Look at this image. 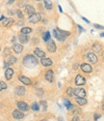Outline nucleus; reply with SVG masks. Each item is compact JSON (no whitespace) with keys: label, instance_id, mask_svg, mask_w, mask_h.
Instances as JSON below:
<instances>
[{"label":"nucleus","instance_id":"1","mask_svg":"<svg viewBox=\"0 0 104 121\" xmlns=\"http://www.w3.org/2000/svg\"><path fill=\"white\" fill-rule=\"evenodd\" d=\"M22 62H23L24 66L27 67V68H34L38 65V59L34 55L27 54L23 57Z\"/></svg>","mask_w":104,"mask_h":121},{"label":"nucleus","instance_id":"2","mask_svg":"<svg viewBox=\"0 0 104 121\" xmlns=\"http://www.w3.org/2000/svg\"><path fill=\"white\" fill-rule=\"evenodd\" d=\"M28 21H29V22L35 24V23H37V22H39L40 21V15L39 13H35L34 15L30 16L28 17Z\"/></svg>","mask_w":104,"mask_h":121},{"label":"nucleus","instance_id":"3","mask_svg":"<svg viewBox=\"0 0 104 121\" xmlns=\"http://www.w3.org/2000/svg\"><path fill=\"white\" fill-rule=\"evenodd\" d=\"M46 48H47V50H48L49 52H51V53H54V52H56V49H57L55 42H54V41H51V40L47 42Z\"/></svg>","mask_w":104,"mask_h":121},{"label":"nucleus","instance_id":"4","mask_svg":"<svg viewBox=\"0 0 104 121\" xmlns=\"http://www.w3.org/2000/svg\"><path fill=\"white\" fill-rule=\"evenodd\" d=\"M75 84L77 86H81V85L86 84V78L81 75H77L75 78Z\"/></svg>","mask_w":104,"mask_h":121},{"label":"nucleus","instance_id":"5","mask_svg":"<svg viewBox=\"0 0 104 121\" xmlns=\"http://www.w3.org/2000/svg\"><path fill=\"white\" fill-rule=\"evenodd\" d=\"M74 95L78 98H85L86 97V90L83 88H76L74 89Z\"/></svg>","mask_w":104,"mask_h":121},{"label":"nucleus","instance_id":"6","mask_svg":"<svg viewBox=\"0 0 104 121\" xmlns=\"http://www.w3.org/2000/svg\"><path fill=\"white\" fill-rule=\"evenodd\" d=\"M86 57H87V59L89 60V61L91 62V63H96L97 62V56L93 53L92 52H89L88 53H87V55H86Z\"/></svg>","mask_w":104,"mask_h":121},{"label":"nucleus","instance_id":"7","mask_svg":"<svg viewBox=\"0 0 104 121\" xmlns=\"http://www.w3.org/2000/svg\"><path fill=\"white\" fill-rule=\"evenodd\" d=\"M80 69L84 73H91L92 71V67L88 63H83L82 65H80Z\"/></svg>","mask_w":104,"mask_h":121},{"label":"nucleus","instance_id":"8","mask_svg":"<svg viewBox=\"0 0 104 121\" xmlns=\"http://www.w3.org/2000/svg\"><path fill=\"white\" fill-rule=\"evenodd\" d=\"M17 108H18V109L19 110H21V112H26V110H28L29 109V106L25 103V102H17Z\"/></svg>","mask_w":104,"mask_h":121},{"label":"nucleus","instance_id":"9","mask_svg":"<svg viewBox=\"0 0 104 121\" xmlns=\"http://www.w3.org/2000/svg\"><path fill=\"white\" fill-rule=\"evenodd\" d=\"M13 116H14V118H16V119H21V118L24 117V114L22 113L21 110L15 109L14 112H13Z\"/></svg>","mask_w":104,"mask_h":121},{"label":"nucleus","instance_id":"10","mask_svg":"<svg viewBox=\"0 0 104 121\" xmlns=\"http://www.w3.org/2000/svg\"><path fill=\"white\" fill-rule=\"evenodd\" d=\"M25 12L27 13V15L30 17V16H32V15H34L35 13H36V11H35V8L33 7V6H31V5H26L25 6Z\"/></svg>","mask_w":104,"mask_h":121},{"label":"nucleus","instance_id":"11","mask_svg":"<svg viewBox=\"0 0 104 121\" xmlns=\"http://www.w3.org/2000/svg\"><path fill=\"white\" fill-rule=\"evenodd\" d=\"M14 70L12 69V68H7L6 69V71H5V78H6V79H11L12 78H13V76H14Z\"/></svg>","mask_w":104,"mask_h":121},{"label":"nucleus","instance_id":"12","mask_svg":"<svg viewBox=\"0 0 104 121\" xmlns=\"http://www.w3.org/2000/svg\"><path fill=\"white\" fill-rule=\"evenodd\" d=\"M53 75H54V72L52 70H48L45 73V79L49 82H53Z\"/></svg>","mask_w":104,"mask_h":121},{"label":"nucleus","instance_id":"13","mask_svg":"<svg viewBox=\"0 0 104 121\" xmlns=\"http://www.w3.org/2000/svg\"><path fill=\"white\" fill-rule=\"evenodd\" d=\"M25 88L23 87V86H17L16 88V90H15V92H16V95H18V96H23L24 94H25Z\"/></svg>","mask_w":104,"mask_h":121},{"label":"nucleus","instance_id":"14","mask_svg":"<svg viewBox=\"0 0 104 121\" xmlns=\"http://www.w3.org/2000/svg\"><path fill=\"white\" fill-rule=\"evenodd\" d=\"M18 79H19L23 84H25V85L31 84V79H30L29 78H26L25 76H19V77H18Z\"/></svg>","mask_w":104,"mask_h":121},{"label":"nucleus","instance_id":"15","mask_svg":"<svg viewBox=\"0 0 104 121\" xmlns=\"http://www.w3.org/2000/svg\"><path fill=\"white\" fill-rule=\"evenodd\" d=\"M13 49H14V52L16 53H19V52H21V50L23 49V46L21 44H14L13 46Z\"/></svg>","mask_w":104,"mask_h":121},{"label":"nucleus","instance_id":"16","mask_svg":"<svg viewBox=\"0 0 104 121\" xmlns=\"http://www.w3.org/2000/svg\"><path fill=\"white\" fill-rule=\"evenodd\" d=\"M34 53H35V55H37L38 57H40V58H44L45 57V52H43L40 48H35Z\"/></svg>","mask_w":104,"mask_h":121},{"label":"nucleus","instance_id":"17","mask_svg":"<svg viewBox=\"0 0 104 121\" xmlns=\"http://www.w3.org/2000/svg\"><path fill=\"white\" fill-rule=\"evenodd\" d=\"M40 62H41V64H43L44 66H51L52 64H53L52 60H51L50 58H46V57H44V58L41 59Z\"/></svg>","mask_w":104,"mask_h":121},{"label":"nucleus","instance_id":"18","mask_svg":"<svg viewBox=\"0 0 104 121\" xmlns=\"http://www.w3.org/2000/svg\"><path fill=\"white\" fill-rule=\"evenodd\" d=\"M92 50L95 52H100L101 49H102V46L100 44H98V43H95V44L92 45Z\"/></svg>","mask_w":104,"mask_h":121},{"label":"nucleus","instance_id":"19","mask_svg":"<svg viewBox=\"0 0 104 121\" xmlns=\"http://www.w3.org/2000/svg\"><path fill=\"white\" fill-rule=\"evenodd\" d=\"M75 101H76V103L79 105V106H84L88 103V101L86 98H75Z\"/></svg>","mask_w":104,"mask_h":121},{"label":"nucleus","instance_id":"20","mask_svg":"<svg viewBox=\"0 0 104 121\" xmlns=\"http://www.w3.org/2000/svg\"><path fill=\"white\" fill-rule=\"evenodd\" d=\"M18 39H19V41H20V43H21V44H26V43L29 41L28 36H26V35H24V34H21V33H20Z\"/></svg>","mask_w":104,"mask_h":121},{"label":"nucleus","instance_id":"21","mask_svg":"<svg viewBox=\"0 0 104 121\" xmlns=\"http://www.w3.org/2000/svg\"><path fill=\"white\" fill-rule=\"evenodd\" d=\"M53 34H54V37L57 39V40H59V41H64V38L62 37V35L60 34V32L58 31V29H54L53 30Z\"/></svg>","mask_w":104,"mask_h":121},{"label":"nucleus","instance_id":"22","mask_svg":"<svg viewBox=\"0 0 104 121\" xmlns=\"http://www.w3.org/2000/svg\"><path fill=\"white\" fill-rule=\"evenodd\" d=\"M13 23H14V19L13 18H5L4 22H3V25L6 26V27H10Z\"/></svg>","mask_w":104,"mask_h":121},{"label":"nucleus","instance_id":"23","mask_svg":"<svg viewBox=\"0 0 104 121\" xmlns=\"http://www.w3.org/2000/svg\"><path fill=\"white\" fill-rule=\"evenodd\" d=\"M31 32H32V29H31L30 27H22V28H21V31H20V33L24 34V35L30 34Z\"/></svg>","mask_w":104,"mask_h":121},{"label":"nucleus","instance_id":"24","mask_svg":"<svg viewBox=\"0 0 104 121\" xmlns=\"http://www.w3.org/2000/svg\"><path fill=\"white\" fill-rule=\"evenodd\" d=\"M44 7L47 9V10H51L52 7H53V3L50 0H44Z\"/></svg>","mask_w":104,"mask_h":121},{"label":"nucleus","instance_id":"25","mask_svg":"<svg viewBox=\"0 0 104 121\" xmlns=\"http://www.w3.org/2000/svg\"><path fill=\"white\" fill-rule=\"evenodd\" d=\"M64 105H65V107L68 108V109H70V108H73V105H72L68 100H67V99H65L64 100Z\"/></svg>","mask_w":104,"mask_h":121},{"label":"nucleus","instance_id":"26","mask_svg":"<svg viewBox=\"0 0 104 121\" xmlns=\"http://www.w3.org/2000/svg\"><path fill=\"white\" fill-rule=\"evenodd\" d=\"M31 108H32L34 112H39V110H40V105H39V103H34L32 106H31Z\"/></svg>","mask_w":104,"mask_h":121},{"label":"nucleus","instance_id":"27","mask_svg":"<svg viewBox=\"0 0 104 121\" xmlns=\"http://www.w3.org/2000/svg\"><path fill=\"white\" fill-rule=\"evenodd\" d=\"M50 32H48V31H46L45 33H44V42H48V41H50Z\"/></svg>","mask_w":104,"mask_h":121},{"label":"nucleus","instance_id":"28","mask_svg":"<svg viewBox=\"0 0 104 121\" xmlns=\"http://www.w3.org/2000/svg\"><path fill=\"white\" fill-rule=\"evenodd\" d=\"M7 62L9 63V65H12V64H14V63L16 62V58L14 57V56H10V58L8 59V61H7Z\"/></svg>","mask_w":104,"mask_h":121},{"label":"nucleus","instance_id":"29","mask_svg":"<svg viewBox=\"0 0 104 121\" xmlns=\"http://www.w3.org/2000/svg\"><path fill=\"white\" fill-rule=\"evenodd\" d=\"M67 94H68V96H73V95H74V89L72 88V87H68V88L67 89Z\"/></svg>","mask_w":104,"mask_h":121},{"label":"nucleus","instance_id":"30","mask_svg":"<svg viewBox=\"0 0 104 121\" xmlns=\"http://www.w3.org/2000/svg\"><path fill=\"white\" fill-rule=\"evenodd\" d=\"M7 88V84L4 82H0V91H3Z\"/></svg>","mask_w":104,"mask_h":121},{"label":"nucleus","instance_id":"31","mask_svg":"<svg viewBox=\"0 0 104 121\" xmlns=\"http://www.w3.org/2000/svg\"><path fill=\"white\" fill-rule=\"evenodd\" d=\"M16 15H17V17H19V18H23V14H22V12L21 11H16Z\"/></svg>","mask_w":104,"mask_h":121},{"label":"nucleus","instance_id":"32","mask_svg":"<svg viewBox=\"0 0 104 121\" xmlns=\"http://www.w3.org/2000/svg\"><path fill=\"white\" fill-rule=\"evenodd\" d=\"M93 26H95L96 28H97V29H104V27L102 25H99V24H93Z\"/></svg>","mask_w":104,"mask_h":121},{"label":"nucleus","instance_id":"33","mask_svg":"<svg viewBox=\"0 0 104 121\" xmlns=\"http://www.w3.org/2000/svg\"><path fill=\"white\" fill-rule=\"evenodd\" d=\"M9 50H10V49H9V48H5V49H4V52H4V55H8V54H9V53H10V52H9Z\"/></svg>","mask_w":104,"mask_h":121},{"label":"nucleus","instance_id":"34","mask_svg":"<svg viewBox=\"0 0 104 121\" xmlns=\"http://www.w3.org/2000/svg\"><path fill=\"white\" fill-rule=\"evenodd\" d=\"M71 121H80L79 116H77V115H76V116H74L73 118H72V120H71Z\"/></svg>","mask_w":104,"mask_h":121},{"label":"nucleus","instance_id":"35","mask_svg":"<svg viewBox=\"0 0 104 121\" xmlns=\"http://www.w3.org/2000/svg\"><path fill=\"white\" fill-rule=\"evenodd\" d=\"M99 117H100V115H99V114H97V113H96V114H95V121H96Z\"/></svg>","mask_w":104,"mask_h":121},{"label":"nucleus","instance_id":"36","mask_svg":"<svg viewBox=\"0 0 104 121\" xmlns=\"http://www.w3.org/2000/svg\"><path fill=\"white\" fill-rule=\"evenodd\" d=\"M82 19H83V21H85L87 23H90V21H88V19L86 18V17H82Z\"/></svg>","mask_w":104,"mask_h":121},{"label":"nucleus","instance_id":"37","mask_svg":"<svg viewBox=\"0 0 104 121\" xmlns=\"http://www.w3.org/2000/svg\"><path fill=\"white\" fill-rule=\"evenodd\" d=\"M4 19H5V17H4V16H1V17H0V22L4 21Z\"/></svg>","mask_w":104,"mask_h":121},{"label":"nucleus","instance_id":"38","mask_svg":"<svg viewBox=\"0 0 104 121\" xmlns=\"http://www.w3.org/2000/svg\"><path fill=\"white\" fill-rule=\"evenodd\" d=\"M58 8H59V10H60V12H61V13H63V9H62V7H61L60 5L58 6Z\"/></svg>","mask_w":104,"mask_h":121},{"label":"nucleus","instance_id":"39","mask_svg":"<svg viewBox=\"0 0 104 121\" xmlns=\"http://www.w3.org/2000/svg\"><path fill=\"white\" fill-rule=\"evenodd\" d=\"M77 26H78V28L80 29V31H81V32H82V31H84V29H83V28H82L80 25H77Z\"/></svg>","mask_w":104,"mask_h":121},{"label":"nucleus","instance_id":"40","mask_svg":"<svg viewBox=\"0 0 104 121\" xmlns=\"http://www.w3.org/2000/svg\"><path fill=\"white\" fill-rule=\"evenodd\" d=\"M14 1H15V0H9V1H8V4H9V5H10V4H12Z\"/></svg>","mask_w":104,"mask_h":121},{"label":"nucleus","instance_id":"41","mask_svg":"<svg viewBox=\"0 0 104 121\" xmlns=\"http://www.w3.org/2000/svg\"><path fill=\"white\" fill-rule=\"evenodd\" d=\"M59 121H64V118L63 117H59Z\"/></svg>","mask_w":104,"mask_h":121},{"label":"nucleus","instance_id":"42","mask_svg":"<svg viewBox=\"0 0 104 121\" xmlns=\"http://www.w3.org/2000/svg\"><path fill=\"white\" fill-rule=\"evenodd\" d=\"M100 37H104V33H101L100 34Z\"/></svg>","mask_w":104,"mask_h":121},{"label":"nucleus","instance_id":"43","mask_svg":"<svg viewBox=\"0 0 104 121\" xmlns=\"http://www.w3.org/2000/svg\"><path fill=\"white\" fill-rule=\"evenodd\" d=\"M102 57L104 58V50H103V52H102Z\"/></svg>","mask_w":104,"mask_h":121},{"label":"nucleus","instance_id":"44","mask_svg":"<svg viewBox=\"0 0 104 121\" xmlns=\"http://www.w3.org/2000/svg\"><path fill=\"white\" fill-rule=\"evenodd\" d=\"M102 109L104 110V103H103V105H102Z\"/></svg>","mask_w":104,"mask_h":121},{"label":"nucleus","instance_id":"45","mask_svg":"<svg viewBox=\"0 0 104 121\" xmlns=\"http://www.w3.org/2000/svg\"><path fill=\"white\" fill-rule=\"evenodd\" d=\"M37 1H40V0H37Z\"/></svg>","mask_w":104,"mask_h":121},{"label":"nucleus","instance_id":"46","mask_svg":"<svg viewBox=\"0 0 104 121\" xmlns=\"http://www.w3.org/2000/svg\"><path fill=\"white\" fill-rule=\"evenodd\" d=\"M41 121H44V120H41Z\"/></svg>","mask_w":104,"mask_h":121}]
</instances>
